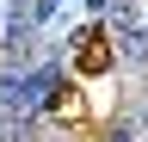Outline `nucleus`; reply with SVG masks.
<instances>
[{"label": "nucleus", "mask_w": 148, "mask_h": 142, "mask_svg": "<svg viewBox=\"0 0 148 142\" xmlns=\"http://www.w3.org/2000/svg\"><path fill=\"white\" fill-rule=\"evenodd\" d=\"M105 25H111V43H117L130 62H148V25H142L136 0H117V6L105 12Z\"/></svg>", "instance_id": "1"}, {"label": "nucleus", "mask_w": 148, "mask_h": 142, "mask_svg": "<svg viewBox=\"0 0 148 142\" xmlns=\"http://www.w3.org/2000/svg\"><path fill=\"white\" fill-rule=\"evenodd\" d=\"M111 6H117V0H86V12H99V19H105Z\"/></svg>", "instance_id": "3"}, {"label": "nucleus", "mask_w": 148, "mask_h": 142, "mask_svg": "<svg viewBox=\"0 0 148 142\" xmlns=\"http://www.w3.org/2000/svg\"><path fill=\"white\" fill-rule=\"evenodd\" d=\"M0 6H6V12H25V6H31V0H0Z\"/></svg>", "instance_id": "4"}, {"label": "nucleus", "mask_w": 148, "mask_h": 142, "mask_svg": "<svg viewBox=\"0 0 148 142\" xmlns=\"http://www.w3.org/2000/svg\"><path fill=\"white\" fill-rule=\"evenodd\" d=\"M0 25H6V31H0V49H6V62H12V68H25V56L37 49V37H43V31L31 25V12H6Z\"/></svg>", "instance_id": "2"}, {"label": "nucleus", "mask_w": 148, "mask_h": 142, "mask_svg": "<svg viewBox=\"0 0 148 142\" xmlns=\"http://www.w3.org/2000/svg\"><path fill=\"white\" fill-rule=\"evenodd\" d=\"M142 25H148V12H142Z\"/></svg>", "instance_id": "6"}, {"label": "nucleus", "mask_w": 148, "mask_h": 142, "mask_svg": "<svg viewBox=\"0 0 148 142\" xmlns=\"http://www.w3.org/2000/svg\"><path fill=\"white\" fill-rule=\"evenodd\" d=\"M136 123H142V130H148V105H142V111H136Z\"/></svg>", "instance_id": "5"}]
</instances>
